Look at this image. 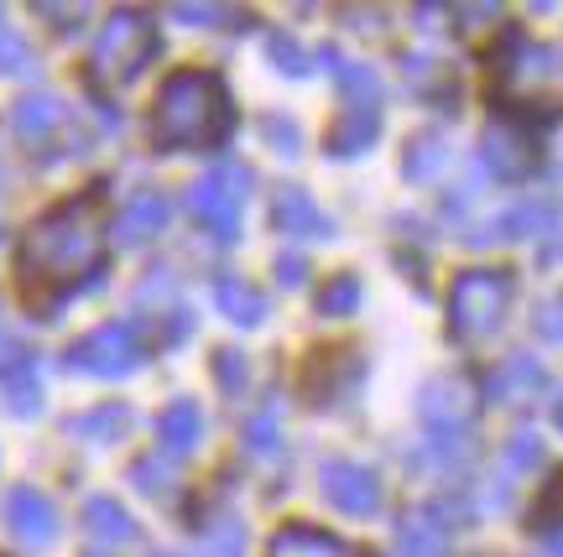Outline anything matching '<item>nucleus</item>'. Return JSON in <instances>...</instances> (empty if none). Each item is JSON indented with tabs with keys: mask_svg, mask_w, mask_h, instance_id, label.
<instances>
[{
	"mask_svg": "<svg viewBox=\"0 0 563 557\" xmlns=\"http://www.w3.org/2000/svg\"><path fill=\"white\" fill-rule=\"evenodd\" d=\"M277 277L287 281V287H298V281L308 277V271H302V260H298V256H282V260H277Z\"/></svg>",
	"mask_w": 563,
	"mask_h": 557,
	"instance_id": "obj_37",
	"label": "nucleus"
},
{
	"mask_svg": "<svg viewBox=\"0 0 563 557\" xmlns=\"http://www.w3.org/2000/svg\"><path fill=\"white\" fill-rule=\"evenodd\" d=\"M152 53H157V21H152V11H115L100 26V37H95L89 79L100 89H121V83H131L152 63Z\"/></svg>",
	"mask_w": 563,
	"mask_h": 557,
	"instance_id": "obj_3",
	"label": "nucleus"
},
{
	"mask_svg": "<svg viewBox=\"0 0 563 557\" xmlns=\"http://www.w3.org/2000/svg\"><path fill=\"white\" fill-rule=\"evenodd\" d=\"M538 334H543V338H563V298H553V302H543V308H538Z\"/></svg>",
	"mask_w": 563,
	"mask_h": 557,
	"instance_id": "obj_36",
	"label": "nucleus"
},
{
	"mask_svg": "<svg viewBox=\"0 0 563 557\" xmlns=\"http://www.w3.org/2000/svg\"><path fill=\"white\" fill-rule=\"evenodd\" d=\"M173 16H178V21H188V26H209V21L235 16V11H224V5H178Z\"/></svg>",
	"mask_w": 563,
	"mask_h": 557,
	"instance_id": "obj_35",
	"label": "nucleus"
},
{
	"mask_svg": "<svg viewBox=\"0 0 563 557\" xmlns=\"http://www.w3.org/2000/svg\"><path fill=\"white\" fill-rule=\"evenodd\" d=\"M506 386H517L511 397H522V386H543V370H538V359H517V365H506L501 376L490 380V397H506Z\"/></svg>",
	"mask_w": 563,
	"mask_h": 557,
	"instance_id": "obj_27",
	"label": "nucleus"
},
{
	"mask_svg": "<svg viewBox=\"0 0 563 557\" xmlns=\"http://www.w3.org/2000/svg\"><path fill=\"white\" fill-rule=\"evenodd\" d=\"M5 355H11V344H5V334H0V359H5Z\"/></svg>",
	"mask_w": 563,
	"mask_h": 557,
	"instance_id": "obj_39",
	"label": "nucleus"
},
{
	"mask_svg": "<svg viewBox=\"0 0 563 557\" xmlns=\"http://www.w3.org/2000/svg\"><path fill=\"white\" fill-rule=\"evenodd\" d=\"M141 359H146V349H141V338L131 323H104V328H95V334H84L74 349H68V370H84V376H131Z\"/></svg>",
	"mask_w": 563,
	"mask_h": 557,
	"instance_id": "obj_7",
	"label": "nucleus"
},
{
	"mask_svg": "<svg viewBox=\"0 0 563 557\" xmlns=\"http://www.w3.org/2000/svg\"><path fill=\"white\" fill-rule=\"evenodd\" d=\"M131 479H136L141 490H152V495H157L162 484H167V464H162V458H136V469H131Z\"/></svg>",
	"mask_w": 563,
	"mask_h": 557,
	"instance_id": "obj_33",
	"label": "nucleus"
},
{
	"mask_svg": "<svg viewBox=\"0 0 563 557\" xmlns=\"http://www.w3.org/2000/svg\"><path fill=\"white\" fill-rule=\"evenodd\" d=\"M511 298H517V277L506 266H475L449 292V328L460 338H490L506 323Z\"/></svg>",
	"mask_w": 563,
	"mask_h": 557,
	"instance_id": "obj_4",
	"label": "nucleus"
},
{
	"mask_svg": "<svg viewBox=\"0 0 563 557\" xmlns=\"http://www.w3.org/2000/svg\"><path fill=\"white\" fill-rule=\"evenodd\" d=\"M104 266V188L74 193L58 209H47L16 250L21 292L32 302V313H53L68 292H79L84 281H95Z\"/></svg>",
	"mask_w": 563,
	"mask_h": 557,
	"instance_id": "obj_1",
	"label": "nucleus"
},
{
	"mask_svg": "<svg viewBox=\"0 0 563 557\" xmlns=\"http://www.w3.org/2000/svg\"><path fill=\"white\" fill-rule=\"evenodd\" d=\"M95 557H104V553H95Z\"/></svg>",
	"mask_w": 563,
	"mask_h": 557,
	"instance_id": "obj_41",
	"label": "nucleus"
},
{
	"mask_svg": "<svg viewBox=\"0 0 563 557\" xmlns=\"http://www.w3.org/2000/svg\"><path fill=\"white\" fill-rule=\"evenodd\" d=\"M272 220H277V230H287V235H334L329 230V220L319 214V203L302 193L298 182H282L277 193H272Z\"/></svg>",
	"mask_w": 563,
	"mask_h": 557,
	"instance_id": "obj_12",
	"label": "nucleus"
},
{
	"mask_svg": "<svg viewBox=\"0 0 563 557\" xmlns=\"http://www.w3.org/2000/svg\"><path fill=\"white\" fill-rule=\"evenodd\" d=\"M241 547H245V532L235 516H224L220 526L203 537V557H241Z\"/></svg>",
	"mask_w": 563,
	"mask_h": 557,
	"instance_id": "obj_25",
	"label": "nucleus"
},
{
	"mask_svg": "<svg viewBox=\"0 0 563 557\" xmlns=\"http://www.w3.org/2000/svg\"><path fill=\"white\" fill-rule=\"evenodd\" d=\"M214 302H220L224 319L241 323V328H251V323L266 319V298L241 277H214Z\"/></svg>",
	"mask_w": 563,
	"mask_h": 557,
	"instance_id": "obj_19",
	"label": "nucleus"
},
{
	"mask_svg": "<svg viewBox=\"0 0 563 557\" xmlns=\"http://www.w3.org/2000/svg\"><path fill=\"white\" fill-rule=\"evenodd\" d=\"M323 495L340 505L344 516H376L382 505V479L365 464H323Z\"/></svg>",
	"mask_w": 563,
	"mask_h": 557,
	"instance_id": "obj_8",
	"label": "nucleus"
},
{
	"mask_svg": "<svg viewBox=\"0 0 563 557\" xmlns=\"http://www.w3.org/2000/svg\"><path fill=\"white\" fill-rule=\"evenodd\" d=\"M439 157H443L439 136H418L412 141V152H407V178H422L428 167H439Z\"/></svg>",
	"mask_w": 563,
	"mask_h": 557,
	"instance_id": "obj_30",
	"label": "nucleus"
},
{
	"mask_svg": "<svg viewBox=\"0 0 563 557\" xmlns=\"http://www.w3.org/2000/svg\"><path fill=\"white\" fill-rule=\"evenodd\" d=\"M548 250H553V256H563V239H553V245H548Z\"/></svg>",
	"mask_w": 563,
	"mask_h": 557,
	"instance_id": "obj_40",
	"label": "nucleus"
},
{
	"mask_svg": "<svg viewBox=\"0 0 563 557\" xmlns=\"http://www.w3.org/2000/svg\"><path fill=\"white\" fill-rule=\"evenodd\" d=\"M157 433H162V454H194V448H199V433H203L199 401H188V397L167 401L157 417Z\"/></svg>",
	"mask_w": 563,
	"mask_h": 557,
	"instance_id": "obj_16",
	"label": "nucleus"
},
{
	"mask_svg": "<svg viewBox=\"0 0 563 557\" xmlns=\"http://www.w3.org/2000/svg\"><path fill=\"white\" fill-rule=\"evenodd\" d=\"M470 406H475V397L464 391L460 380H439V386H428V397H422V417L433 422L439 438H454L464 427V417H470Z\"/></svg>",
	"mask_w": 563,
	"mask_h": 557,
	"instance_id": "obj_13",
	"label": "nucleus"
},
{
	"mask_svg": "<svg viewBox=\"0 0 563 557\" xmlns=\"http://www.w3.org/2000/svg\"><path fill=\"white\" fill-rule=\"evenodd\" d=\"M266 53H272V63H277L282 74H308V58H302L298 42H287L277 32V37H266Z\"/></svg>",
	"mask_w": 563,
	"mask_h": 557,
	"instance_id": "obj_29",
	"label": "nucleus"
},
{
	"mask_svg": "<svg viewBox=\"0 0 563 557\" xmlns=\"http://www.w3.org/2000/svg\"><path fill=\"white\" fill-rule=\"evenodd\" d=\"M355 370H361V359L350 355L344 344H334V349H323V355L308 359V370H302V391H308L313 401H329L344 380H355Z\"/></svg>",
	"mask_w": 563,
	"mask_h": 557,
	"instance_id": "obj_15",
	"label": "nucleus"
},
{
	"mask_svg": "<svg viewBox=\"0 0 563 557\" xmlns=\"http://www.w3.org/2000/svg\"><path fill=\"white\" fill-rule=\"evenodd\" d=\"M397 547H402V557H443V537L433 532V516H407L397 532Z\"/></svg>",
	"mask_w": 563,
	"mask_h": 557,
	"instance_id": "obj_22",
	"label": "nucleus"
},
{
	"mask_svg": "<svg viewBox=\"0 0 563 557\" xmlns=\"http://www.w3.org/2000/svg\"><path fill=\"white\" fill-rule=\"evenodd\" d=\"M125 427H131V412H125V406H100V412L74 417V433H79V438H95V443H115Z\"/></svg>",
	"mask_w": 563,
	"mask_h": 557,
	"instance_id": "obj_21",
	"label": "nucleus"
},
{
	"mask_svg": "<svg viewBox=\"0 0 563 557\" xmlns=\"http://www.w3.org/2000/svg\"><path fill=\"white\" fill-rule=\"evenodd\" d=\"M553 422H559V433H563V397H559V406H553Z\"/></svg>",
	"mask_w": 563,
	"mask_h": 557,
	"instance_id": "obj_38",
	"label": "nucleus"
},
{
	"mask_svg": "<svg viewBox=\"0 0 563 557\" xmlns=\"http://www.w3.org/2000/svg\"><path fill=\"white\" fill-rule=\"evenodd\" d=\"M245 443H251L256 454H272V448H277V417H272V412H262V417L245 427Z\"/></svg>",
	"mask_w": 563,
	"mask_h": 557,
	"instance_id": "obj_32",
	"label": "nucleus"
},
{
	"mask_svg": "<svg viewBox=\"0 0 563 557\" xmlns=\"http://www.w3.org/2000/svg\"><path fill=\"white\" fill-rule=\"evenodd\" d=\"M84 526H89V537L100 542H136V521L125 516V505L110 495L84 500Z\"/></svg>",
	"mask_w": 563,
	"mask_h": 557,
	"instance_id": "obj_20",
	"label": "nucleus"
},
{
	"mask_svg": "<svg viewBox=\"0 0 563 557\" xmlns=\"http://www.w3.org/2000/svg\"><path fill=\"white\" fill-rule=\"evenodd\" d=\"M481 157L496 178H527V172H532V141H527L522 131H511V125L496 120L481 141Z\"/></svg>",
	"mask_w": 563,
	"mask_h": 557,
	"instance_id": "obj_11",
	"label": "nucleus"
},
{
	"mask_svg": "<svg viewBox=\"0 0 563 557\" xmlns=\"http://www.w3.org/2000/svg\"><path fill=\"white\" fill-rule=\"evenodd\" d=\"M266 557H371V553H365V547H350L344 537L323 532V526H302V521H287L277 537H272Z\"/></svg>",
	"mask_w": 563,
	"mask_h": 557,
	"instance_id": "obj_10",
	"label": "nucleus"
},
{
	"mask_svg": "<svg viewBox=\"0 0 563 557\" xmlns=\"http://www.w3.org/2000/svg\"><path fill=\"white\" fill-rule=\"evenodd\" d=\"M235 131V104L224 94L220 74L209 68H178L162 83L157 110H152V136L162 152H183V146H220Z\"/></svg>",
	"mask_w": 563,
	"mask_h": 557,
	"instance_id": "obj_2",
	"label": "nucleus"
},
{
	"mask_svg": "<svg viewBox=\"0 0 563 557\" xmlns=\"http://www.w3.org/2000/svg\"><path fill=\"white\" fill-rule=\"evenodd\" d=\"M0 386H5V401H11V412H16V417H32V412L42 406L37 359L26 355V349H11V355L0 359Z\"/></svg>",
	"mask_w": 563,
	"mask_h": 557,
	"instance_id": "obj_14",
	"label": "nucleus"
},
{
	"mask_svg": "<svg viewBox=\"0 0 563 557\" xmlns=\"http://www.w3.org/2000/svg\"><path fill=\"white\" fill-rule=\"evenodd\" d=\"M538 220H543V203H522V209L501 214V224H496V230H490L485 239H517V235H532V230H538Z\"/></svg>",
	"mask_w": 563,
	"mask_h": 557,
	"instance_id": "obj_26",
	"label": "nucleus"
},
{
	"mask_svg": "<svg viewBox=\"0 0 563 557\" xmlns=\"http://www.w3.org/2000/svg\"><path fill=\"white\" fill-rule=\"evenodd\" d=\"M245 193H251V172H245V167H235V161H224V167L203 172V178L188 188V209H194V220H199L209 235L235 239Z\"/></svg>",
	"mask_w": 563,
	"mask_h": 557,
	"instance_id": "obj_6",
	"label": "nucleus"
},
{
	"mask_svg": "<svg viewBox=\"0 0 563 557\" xmlns=\"http://www.w3.org/2000/svg\"><path fill=\"white\" fill-rule=\"evenodd\" d=\"M214 376L224 380V391H241V380H245V359L235 355V349H224V355L214 359Z\"/></svg>",
	"mask_w": 563,
	"mask_h": 557,
	"instance_id": "obj_34",
	"label": "nucleus"
},
{
	"mask_svg": "<svg viewBox=\"0 0 563 557\" xmlns=\"http://www.w3.org/2000/svg\"><path fill=\"white\" fill-rule=\"evenodd\" d=\"M532 526H538V532H548V526H563V469L548 479V490L538 495V505H532Z\"/></svg>",
	"mask_w": 563,
	"mask_h": 557,
	"instance_id": "obj_24",
	"label": "nucleus"
},
{
	"mask_svg": "<svg viewBox=\"0 0 563 557\" xmlns=\"http://www.w3.org/2000/svg\"><path fill=\"white\" fill-rule=\"evenodd\" d=\"M11 74H32V53H26V42L21 37H0V79H11Z\"/></svg>",
	"mask_w": 563,
	"mask_h": 557,
	"instance_id": "obj_28",
	"label": "nucleus"
},
{
	"mask_svg": "<svg viewBox=\"0 0 563 557\" xmlns=\"http://www.w3.org/2000/svg\"><path fill=\"white\" fill-rule=\"evenodd\" d=\"M11 125H16L21 141L42 146V141L63 125V104L53 100V94H26V100H16V110H11Z\"/></svg>",
	"mask_w": 563,
	"mask_h": 557,
	"instance_id": "obj_18",
	"label": "nucleus"
},
{
	"mask_svg": "<svg viewBox=\"0 0 563 557\" xmlns=\"http://www.w3.org/2000/svg\"><path fill=\"white\" fill-rule=\"evenodd\" d=\"M538 458H543V443H538V433H517V438L506 443V464H517V469L538 464Z\"/></svg>",
	"mask_w": 563,
	"mask_h": 557,
	"instance_id": "obj_31",
	"label": "nucleus"
},
{
	"mask_svg": "<svg viewBox=\"0 0 563 557\" xmlns=\"http://www.w3.org/2000/svg\"><path fill=\"white\" fill-rule=\"evenodd\" d=\"M162 224H167V199H162L157 188H146V193H136V199L121 209L115 239H121V245H141V239L162 235Z\"/></svg>",
	"mask_w": 563,
	"mask_h": 557,
	"instance_id": "obj_17",
	"label": "nucleus"
},
{
	"mask_svg": "<svg viewBox=\"0 0 563 557\" xmlns=\"http://www.w3.org/2000/svg\"><path fill=\"white\" fill-rule=\"evenodd\" d=\"M5 526L16 532L26 547H47V542L58 537V511H53V500L32 490V484H21L5 495Z\"/></svg>",
	"mask_w": 563,
	"mask_h": 557,
	"instance_id": "obj_9",
	"label": "nucleus"
},
{
	"mask_svg": "<svg viewBox=\"0 0 563 557\" xmlns=\"http://www.w3.org/2000/svg\"><path fill=\"white\" fill-rule=\"evenodd\" d=\"M355 302H361V281L350 277V271H340V277L329 281L319 292V313H329V319H340V313H355Z\"/></svg>",
	"mask_w": 563,
	"mask_h": 557,
	"instance_id": "obj_23",
	"label": "nucleus"
},
{
	"mask_svg": "<svg viewBox=\"0 0 563 557\" xmlns=\"http://www.w3.org/2000/svg\"><path fill=\"white\" fill-rule=\"evenodd\" d=\"M323 58H329V68H334L344 83V115H340V125H334V136H329V152H334V157H355V152H365V146L376 141V131H382V79H376L365 63H344L340 53H329V47H323Z\"/></svg>",
	"mask_w": 563,
	"mask_h": 557,
	"instance_id": "obj_5",
	"label": "nucleus"
}]
</instances>
